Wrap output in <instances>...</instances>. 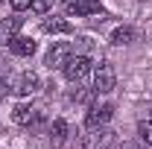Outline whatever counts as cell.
Masks as SVG:
<instances>
[{"label":"cell","mask_w":152,"mask_h":149,"mask_svg":"<svg viewBox=\"0 0 152 149\" xmlns=\"http://www.w3.org/2000/svg\"><path fill=\"white\" fill-rule=\"evenodd\" d=\"M50 140H53V146H61L67 140V123L64 120H53L50 123Z\"/></svg>","instance_id":"cell-12"},{"label":"cell","mask_w":152,"mask_h":149,"mask_svg":"<svg viewBox=\"0 0 152 149\" xmlns=\"http://www.w3.org/2000/svg\"><path fill=\"white\" fill-rule=\"evenodd\" d=\"M6 44H9V53H12V56H20V58H26V56L35 53V41L26 38V35H15V38H9Z\"/></svg>","instance_id":"cell-9"},{"label":"cell","mask_w":152,"mask_h":149,"mask_svg":"<svg viewBox=\"0 0 152 149\" xmlns=\"http://www.w3.org/2000/svg\"><path fill=\"white\" fill-rule=\"evenodd\" d=\"M114 140V131L99 126V129H88L82 137H79V146L82 149H105L108 143Z\"/></svg>","instance_id":"cell-3"},{"label":"cell","mask_w":152,"mask_h":149,"mask_svg":"<svg viewBox=\"0 0 152 149\" xmlns=\"http://www.w3.org/2000/svg\"><path fill=\"white\" fill-rule=\"evenodd\" d=\"M12 120L18 126H35V123H41V111H38L35 105H18L12 111Z\"/></svg>","instance_id":"cell-8"},{"label":"cell","mask_w":152,"mask_h":149,"mask_svg":"<svg viewBox=\"0 0 152 149\" xmlns=\"http://www.w3.org/2000/svg\"><path fill=\"white\" fill-rule=\"evenodd\" d=\"M117 149H146V146H137V143H120Z\"/></svg>","instance_id":"cell-18"},{"label":"cell","mask_w":152,"mask_h":149,"mask_svg":"<svg viewBox=\"0 0 152 149\" xmlns=\"http://www.w3.org/2000/svg\"><path fill=\"white\" fill-rule=\"evenodd\" d=\"M20 26H23V18H18V15H12V18H3V20H0V41L6 44L9 38H15Z\"/></svg>","instance_id":"cell-11"},{"label":"cell","mask_w":152,"mask_h":149,"mask_svg":"<svg viewBox=\"0 0 152 149\" xmlns=\"http://www.w3.org/2000/svg\"><path fill=\"white\" fill-rule=\"evenodd\" d=\"M0 3H3V0H0Z\"/></svg>","instance_id":"cell-21"},{"label":"cell","mask_w":152,"mask_h":149,"mask_svg":"<svg viewBox=\"0 0 152 149\" xmlns=\"http://www.w3.org/2000/svg\"><path fill=\"white\" fill-rule=\"evenodd\" d=\"M137 134H140V140L146 146H152V120H140L137 123Z\"/></svg>","instance_id":"cell-14"},{"label":"cell","mask_w":152,"mask_h":149,"mask_svg":"<svg viewBox=\"0 0 152 149\" xmlns=\"http://www.w3.org/2000/svg\"><path fill=\"white\" fill-rule=\"evenodd\" d=\"M91 93H94V88H91V91L79 88V91H73V93H70V99H76V102H85V99H91Z\"/></svg>","instance_id":"cell-16"},{"label":"cell","mask_w":152,"mask_h":149,"mask_svg":"<svg viewBox=\"0 0 152 149\" xmlns=\"http://www.w3.org/2000/svg\"><path fill=\"white\" fill-rule=\"evenodd\" d=\"M61 3H64V6H67V3H76V0H61Z\"/></svg>","instance_id":"cell-20"},{"label":"cell","mask_w":152,"mask_h":149,"mask_svg":"<svg viewBox=\"0 0 152 149\" xmlns=\"http://www.w3.org/2000/svg\"><path fill=\"white\" fill-rule=\"evenodd\" d=\"M50 6H53V0H29V9L38 12V15H47V12H50Z\"/></svg>","instance_id":"cell-15"},{"label":"cell","mask_w":152,"mask_h":149,"mask_svg":"<svg viewBox=\"0 0 152 149\" xmlns=\"http://www.w3.org/2000/svg\"><path fill=\"white\" fill-rule=\"evenodd\" d=\"M134 41V29L132 26H117L111 32V44L114 47H126V44H132Z\"/></svg>","instance_id":"cell-13"},{"label":"cell","mask_w":152,"mask_h":149,"mask_svg":"<svg viewBox=\"0 0 152 149\" xmlns=\"http://www.w3.org/2000/svg\"><path fill=\"white\" fill-rule=\"evenodd\" d=\"M61 73H64L67 82H82L85 76L91 73V58H88V56H70L67 61H64Z\"/></svg>","instance_id":"cell-2"},{"label":"cell","mask_w":152,"mask_h":149,"mask_svg":"<svg viewBox=\"0 0 152 149\" xmlns=\"http://www.w3.org/2000/svg\"><path fill=\"white\" fill-rule=\"evenodd\" d=\"M3 96H6V79L0 76V99H3Z\"/></svg>","instance_id":"cell-19"},{"label":"cell","mask_w":152,"mask_h":149,"mask_svg":"<svg viewBox=\"0 0 152 149\" xmlns=\"http://www.w3.org/2000/svg\"><path fill=\"white\" fill-rule=\"evenodd\" d=\"M70 53H73V47L70 44H64V41H56L50 50H47V58H44V64L53 70V67H64V61L70 58Z\"/></svg>","instance_id":"cell-5"},{"label":"cell","mask_w":152,"mask_h":149,"mask_svg":"<svg viewBox=\"0 0 152 149\" xmlns=\"http://www.w3.org/2000/svg\"><path fill=\"white\" fill-rule=\"evenodd\" d=\"M12 3V9L15 12H23V9H29V0H9Z\"/></svg>","instance_id":"cell-17"},{"label":"cell","mask_w":152,"mask_h":149,"mask_svg":"<svg viewBox=\"0 0 152 149\" xmlns=\"http://www.w3.org/2000/svg\"><path fill=\"white\" fill-rule=\"evenodd\" d=\"M67 9V15H76V18H85V15H105V9L99 6V3H91V0H76V3H67L64 6Z\"/></svg>","instance_id":"cell-7"},{"label":"cell","mask_w":152,"mask_h":149,"mask_svg":"<svg viewBox=\"0 0 152 149\" xmlns=\"http://www.w3.org/2000/svg\"><path fill=\"white\" fill-rule=\"evenodd\" d=\"M38 88H41V79H38V73H32V70L20 73V76H18V82L12 85V91L18 93V96H32Z\"/></svg>","instance_id":"cell-6"},{"label":"cell","mask_w":152,"mask_h":149,"mask_svg":"<svg viewBox=\"0 0 152 149\" xmlns=\"http://www.w3.org/2000/svg\"><path fill=\"white\" fill-rule=\"evenodd\" d=\"M41 29H44L47 35H70V32H73L70 20H64V18H44L41 20Z\"/></svg>","instance_id":"cell-10"},{"label":"cell","mask_w":152,"mask_h":149,"mask_svg":"<svg viewBox=\"0 0 152 149\" xmlns=\"http://www.w3.org/2000/svg\"><path fill=\"white\" fill-rule=\"evenodd\" d=\"M117 85V73L108 61H99L94 67V93H111Z\"/></svg>","instance_id":"cell-1"},{"label":"cell","mask_w":152,"mask_h":149,"mask_svg":"<svg viewBox=\"0 0 152 149\" xmlns=\"http://www.w3.org/2000/svg\"><path fill=\"white\" fill-rule=\"evenodd\" d=\"M111 114H114V105H111V102L91 105L88 114H85V126H88V129H99V126H105V123L111 120Z\"/></svg>","instance_id":"cell-4"}]
</instances>
